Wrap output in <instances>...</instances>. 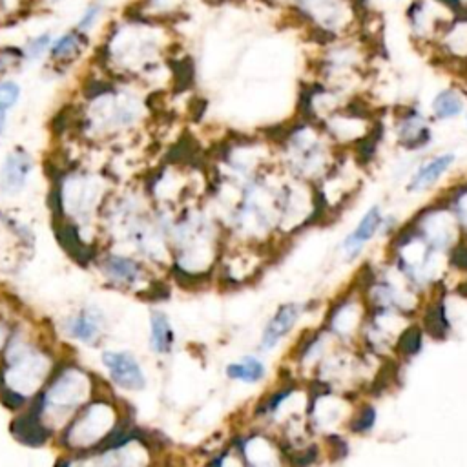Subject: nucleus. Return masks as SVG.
<instances>
[{
    "label": "nucleus",
    "mask_w": 467,
    "mask_h": 467,
    "mask_svg": "<svg viewBox=\"0 0 467 467\" xmlns=\"http://www.w3.org/2000/svg\"><path fill=\"white\" fill-rule=\"evenodd\" d=\"M276 148L279 170L289 178L318 186L345 155L336 148L318 123L296 117L277 137H269Z\"/></svg>",
    "instance_id": "obj_1"
},
{
    "label": "nucleus",
    "mask_w": 467,
    "mask_h": 467,
    "mask_svg": "<svg viewBox=\"0 0 467 467\" xmlns=\"http://www.w3.org/2000/svg\"><path fill=\"white\" fill-rule=\"evenodd\" d=\"M416 234L422 237L436 252L449 254L458 243H462V234L456 225L455 215L451 214L447 205L436 197L416 212L409 220Z\"/></svg>",
    "instance_id": "obj_2"
},
{
    "label": "nucleus",
    "mask_w": 467,
    "mask_h": 467,
    "mask_svg": "<svg viewBox=\"0 0 467 467\" xmlns=\"http://www.w3.org/2000/svg\"><path fill=\"white\" fill-rule=\"evenodd\" d=\"M391 130L398 148L407 153H422L433 145V120L416 104H400L393 110Z\"/></svg>",
    "instance_id": "obj_3"
},
{
    "label": "nucleus",
    "mask_w": 467,
    "mask_h": 467,
    "mask_svg": "<svg viewBox=\"0 0 467 467\" xmlns=\"http://www.w3.org/2000/svg\"><path fill=\"white\" fill-rule=\"evenodd\" d=\"M6 358H8L6 381L9 389L21 396L34 393L44 380L48 367H50L44 356L31 351L21 338H13Z\"/></svg>",
    "instance_id": "obj_4"
},
{
    "label": "nucleus",
    "mask_w": 467,
    "mask_h": 467,
    "mask_svg": "<svg viewBox=\"0 0 467 467\" xmlns=\"http://www.w3.org/2000/svg\"><path fill=\"white\" fill-rule=\"evenodd\" d=\"M455 15L438 0H413L406 13L411 37L422 48H433Z\"/></svg>",
    "instance_id": "obj_5"
},
{
    "label": "nucleus",
    "mask_w": 467,
    "mask_h": 467,
    "mask_svg": "<svg viewBox=\"0 0 467 467\" xmlns=\"http://www.w3.org/2000/svg\"><path fill=\"white\" fill-rule=\"evenodd\" d=\"M385 221H387V212L384 210V207L380 203L371 205L364 212L360 221L352 227V230H349L344 240L339 241L338 250L342 260L347 263L358 260L372 241L384 236Z\"/></svg>",
    "instance_id": "obj_6"
},
{
    "label": "nucleus",
    "mask_w": 467,
    "mask_h": 467,
    "mask_svg": "<svg viewBox=\"0 0 467 467\" xmlns=\"http://www.w3.org/2000/svg\"><path fill=\"white\" fill-rule=\"evenodd\" d=\"M456 161H458V155L453 150H442V152L420 158V161L409 170V175L406 179V192L411 195L431 192L442 183V179L453 170Z\"/></svg>",
    "instance_id": "obj_7"
},
{
    "label": "nucleus",
    "mask_w": 467,
    "mask_h": 467,
    "mask_svg": "<svg viewBox=\"0 0 467 467\" xmlns=\"http://www.w3.org/2000/svg\"><path fill=\"white\" fill-rule=\"evenodd\" d=\"M90 393V381L79 369H68L55 380L46 393L44 407L48 411H73Z\"/></svg>",
    "instance_id": "obj_8"
},
{
    "label": "nucleus",
    "mask_w": 467,
    "mask_h": 467,
    "mask_svg": "<svg viewBox=\"0 0 467 467\" xmlns=\"http://www.w3.org/2000/svg\"><path fill=\"white\" fill-rule=\"evenodd\" d=\"M34 172V158L24 148H13L0 165V192L4 195H17L28 185Z\"/></svg>",
    "instance_id": "obj_9"
},
{
    "label": "nucleus",
    "mask_w": 467,
    "mask_h": 467,
    "mask_svg": "<svg viewBox=\"0 0 467 467\" xmlns=\"http://www.w3.org/2000/svg\"><path fill=\"white\" fill-rule=\"evenodd\" d=\"M429 113L433 123H449L467 116V88L463 84H449L433 96L429 103Z\"/></svg>",
    "instance_id": "obj_10"
},
{
    "label": "nucleus",
    "mask_w": 467,
    "mask_h": 467,
    "mask_svg": "<svg viewBox=\"0 0 467 467\" xmlns=\"http://www.w3.org/2000/svg\"><path fill=\"white\" fill-rule=\"evenodd\" d=\"M113 422V411L108 406L97 404L86 411L79 422L70 431V442L73 446H90L106 433Z\"/></svg>",
    "instance_id": "obj_11"
},
{
    "label": "nucleus",
    "mask_w": 467,
    "mask_h": 467,
    "mask_svg": "<svg viewBox=\"0 0 467 467\" xmlns=\"http://www.w3.org/2000/svg\"><path fill=\"white\" fill-rule=\"evenodd\" d=\"M103 361L106 369L112 374V380L119 387L130 389V391H139L146 385L145 374L141 367L128 352H104Z\"/></svg>",
    "instance_id": "obj_12"
},
{
    "label": "nucleus",
    "mask_w": 467,
    "mask_h": 467,
    "mask_svg": "<svg viewBox=\"0 0 467 467\" xmlns=\"http://www.w3.org/2000/svg\"><path fill=\"white\" fill-rule=\"evenodd\" d=\"M305 305L303 303H285L276 310V314L270 318V322L265 327L263 336H261V345L263 349L276 347L277 342L285 334H289L290 329L296 325L299 316L303 314Z\"/></svg>",
    "instance_id": "obj_13"
},
{
    "label": "nucleus",
    "mask_w": 467,
    "mask_h": 467,
    "mask_svg": "<svg viewBox=\"0 0 467 467\" xmlns=\"http://www.w3.org/2000/svg\"><path fill=\"white\" fill-rule=\"evenodd\" d=\"M103 272L108 279H112L117 285H135L143 276V267L132 257L108 256L103 261Z\"/></svg>",
    "instance_id": "obj_14"
},
{
    "label": "nucleus",
    "mask_w": 467,
    "mask_h": 467,
    "mask_svg": "<svg viewBox=\"0 0 467 467\" xmlns=\"http://www.w3.org/2000/svg\"><path fill=\"white\" fill-rule=\"evenodd\" d=\"M438 197L447 205L451 214L455 215L462 240L467 241V178L443 188Z\"/></svg>",
    "instance_id": "obj_15"
},
{
    "label": "nucleus",
    "mask_w": 467,
    "mask_h": 467,
    "mask_svg": "<svg viewBox=\"0 0 467 467\" xmlns=\"http://www.w3.org/2000/svg\"><path fill=\"white\" fill-rule=\"evenodd\" d=\"M66 329L68 332H70V336L81 339L84 344L93 345L97 342V338H99V318H97L91 310H84V312L73 316V318L66 323Z\"/></svg>",
    "instance_id": "obj_16"
},
{
    "label": "nucleus",
    "mask_w": 467,
    "mask_h": 467,
    "mask_svg": "<svg viewBox=\"0 0 467 467\" xmlns=\"http://www.w3.org/2000/svg\"><path fill=\"white\" fill-rule=\"evenodd\" d=\"M83 37L84 34L77 31V29H71L68 34L61 35L57 41H53L50 48V57L53 61H70L73 58V55H77L81 51V46H83Z\"/></svg>",
    "instance_id": "obj_17"
},
{
    "label": "nucleus",
    "mask_w": 467,
    "mask_h": 467,
    "mask_svg": "<svg viewBox=\"0 0 467 467\" xmlns=\"http://www.w3.org/2000/svg\"><path fill=\"white\" fill-rule=\"evenodd\" d=\"M174 344V331L163 312L152 314V347L155 352H168Z\"/></svg>",
    "instance_id": "obj_18"
},
{
    "label": "nucleus",
    "mask_w": 467,
    "mask_h": 467,
    "mask_svg": "<svg viewBox=\"0 0 467 467\" xmlns=\"http://www.w3.org/2000/svg\"><path fill=\"white\" fill-rule=\"evenodd\" d=\"M227 376L232 380H243V381H260L265 376V367L260 360L247 356L237 364H230L227 367Z\"/></svg>",
    "instance_id": "obj_19"
},
{
    "label": "nucleus",
    "mask_w": 467,
    "mask_h": 467,
    "mask_svg": "<svg viewBox=\"0 0 467 467\" xmlns=\"http://www.w3.org/2000/svg\"><path fill=\"white\" fill-rule=\"evenodd\" d=\"M13 433H17L19 438L24 440L26 443H31V446H39L46 440V431L41 426L37 413H29V416L17 420L15 427H13Z\"/></svg>",
    "instance_id": "obj_20"
},
{
    "label": "nucleus",
    "mask_w": 467,
    "mask_h": 467,
    "mask_svg": "<svg viewBox=\"0 0 467 467\" xmlns=\"http://www.w3.org/2000/svg\"><path fill=\"white\" fill-rule=\"evenodd\" d=\"M426 327L429 334H433L434 338H446L447 331H449V319H447L446 305L442 302L429 305L426 312Z\"/></svg>",
    "instance_id": "obj_21"
},
{
    "label": "nucleus",
    "mask_w": 467,
    "mask_h": 467,
    "mask_svg": "<svg viewBox=\"0 0 467 467\" xmlns=\"http://www.w3.org/2000/svg\"><path fill=\"white\" fill-rule=\"evenodd\" d=\"M51 44H53L51 34L50 31H46V34L35 35V37L29 39V41L26 42L22 53H24V57L28 58V61H39V58L44 57L46 53H50Z\"/></svg>",
    "instance_id": "obj_22"
},
{
    "label": "nucleus",
    "mask_w": 467,
    "mask_h": 467,
    "mask_svg": "<svg viewBox=\"0 0 467 467\" xmlns=\"http://www.w3.org/2000/svg\"><path fill=\"white\" fill-rule=\"evenodd\" d=\"M398 349H400V352H404V354H416V352L422 349V331H420V327H407L406 331L401 332L400 342H398Z\"/></svg>",
    "instance_id": "obj_23"
},
{
    "label": "nucleus",
    "mask_w": 467,
    "mask_h": 467,
    "mask_svg": "<svg viewBox=\"0 0 467 467\" xmlns=\"http://www.w3.org/2000/svg\"><path fill=\"white\" fill-rule=\"evenodd\" d=\"M21 99V86L15 81H4L0 83V112L9 113L15 104Z\"/></svg>",
    "instance_id": "obj_24"
},
{
    "label": "nucleus",
    "mask_w": 467,
    "mask_h": 467,
    "mask_svg": "<svg viewBox=\"0 0 467 467\" xmlns=\"http://www.w3.org/2000/svg\"><path fill=\"white\" fill-rule=\"evenodd\" d=\"M103 13H104V6L99 4V2H93V4L86 6V9H84L83 15L79 17V22H77V26H75V29L86 35L88 31L93 29V26L99 22V19L103 17Z\"/></svg>",
    "instance_id": "obj_25"
},
{
    "label": "nucleus",
    "mask_w": 467,
    "mask_h": 467,
    "mask_svg": "<svg viewBox=\"0 0 467 467\" xmlns=\"http://www.w3.org/2000/svg\"><path fill=\"white\" fill-rule=\"evenodd\" d=\"M374 422H376V411H374V407L365 406L364 409L358 413L354 422H352V431H354V433H365V431H369L374 426Z\"/></svg>",
    "instance_id": "obj_26"
},
{
    "label": "nucleus",
    "mask_w": 467,
    "mask_h": 467,
    "mask_svg": "<svg viewBox=\"0 0 467 467\" xmlns=\"http://www.w3.org/2000/svg\"><path fill=\"white\" fill-rule=\"evenodd\" d=\"M290 393H292V389H290V387L289 389H282V391H277V393H274L272 396H270L269 400H267V404L260 407V411H257V413H261V414L276 413L277 407L282 406L283 401H285L287 398L290 396Z\"/></svg>",
    "instance_id": "obj_27"
},
{
    "label": "nucleus",
    "mask_w": 467,
    "mask_h": 467,
    "mask_svg": "<svg viewBox=\"0 0 467 467\" xmlns=\"http://www.w3.org/2000/svg\"><path fill=\"white\" fill-rule=\"evenodd\" d=\"M316 458H318V449H316V447H309V449L305 451L292 453V455H290V463H292L294 467H309Z\"/></svg>",
    "instance_id": "obj_28"
},
{
    "label": "nucleus",
    "mask_w": 467,
    "mask_h": 467,
    "mask_svg": "<svg viewBox=\"0 0 467 467\" xmlns=\"http://www.w3.org/2000/svg\"><path fill=\"white\" fill-rule=\"evenodd\" d=\"M265 2H267L269 6H272V8H282V9H287V11H289L296 0H265Z\"/></svg>",
    "instance_id": "obj_29"
},
{
    "label": "nucleus",
    "mask_w": 467,
    "mask_h": 467,
    "mask_svg": "<svg viewBox=\"0 0 467 467\" xmlns=\"http://www.w3.org/2000/svg\"><path fill=\"white\" fill-rule=\"evenodd\" d=\"M6 120H8V113L0 112V135L4 133V128H6Z\"/></svg>",
    "instance_id": "obj_30"
},
{
    "label": "nucleus",
    "mask_w": 467,
    "mask_h": 467,
    "mask_svg": "<svg viewBox=\"0 0 467 467\" xmlns=\"http://www.w3.org/2000/svg\"><path fill=\"white\" fill-rule=\"evenodd\" d=\"M4 339H6V327L4 323L0 322V347H2V344H4Z\"/></svg>",
    "instance_id": "obj_31"
},
{
    "label": "nucleus",
    "mask_w": 467,
    "mask_h": 467,
    "mask_svg": "<svg viewBox=\"0 0 467 467\" xmlns=\"http://www.w3.org/2000/svg\"><path fill=\"white\" fill-rule=\"evenodd\" d=\"M2 6H4V0H0V8H2Z\"/></svg>",
    "instance_id": "obj_32"
},
{
    "label": "nucleus",
    "mask_w": 467,
    "mask_h": 467,
    "mask_svg": "<svg viewBox=\"0 0 467 467\" xmlns=\"http://www.w3.org/2000/svg\"><path fill=\"white\" fill-rule=\"evenodd\" d=\"M466 124H467V116H466Z\"/></svg>",
    "instance_id": "obj_33"
}]
</instances>
